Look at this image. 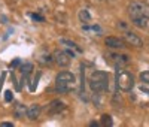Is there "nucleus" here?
I'll return each mask as SVG.
<instances>
[{
  "label": "nucleus",
  "mask_w": 149,
  "mask_h": 127,
  "mask_svg": "<svg viewBox=\"0 0 149 127\" xmlns=\"http://www.w3.org/2000/svg\"><path fill=\"white\" fill-rule=\"evenodd\" d=\"M64 108H66V105H64L61 100H52L51 103H49L48 112L51 114V115H54V114H60V112L63 111Z\"/></svg>",
  "instance_id": "9d476101"
},
{
  "label": "nucleus",
  "mask_w": 149,
  "mask_h": 127,
  "mask_svg": "<svg viewBox=\"0 0 149 127\" xmlns=\"http://www.w3.org/2000/svg\"><path fill=\"white\" fill-rule=\"evenodd\" d=\"M26 112H27V106H24V105L18 103V105L15 106V109H14V115H15V118L21 120V118H24Z\"/></svg>",
  "instance_id": "9b49d317"
},
{
  "label": "nucleus",
  "mask_w": 149,
  "mask_h": 127,
  "mask_svg": "<svg viewBox=\"0 0 149 127\" xmlns=\"http://www.w3.org/2000/svg\"><path fill=\"white\" fill-rule=\"evenodd\" d=\"M142 79H143V81H142V84H140V90L149 93V81H146L145 78H142Z\"/></svg>",
  "instance_id": "6ab92c4d"
},
{
  "label": "nucleus",
  "mask_w": 149,
  "mask_h": 127,
  "mask_svg": "<svg viewBox=\"0 0 149 127\" xmlns=\"http://www.w3.org/2000/svg\"><path fill=\"white\" fill-rule=\"evenodd\" d=\"M106 60H109L112 65H115V67H122L130 63V57L125 54H118V53H107Z\"/></svg>",
  "instance_id": "423d86ee"
},
{
  "label": "nucleus",
  "mask_w": 149,
  "mask_h": 127,
  "mask_svg": "<svg viewBox=\"0 0 149 127\" xmlns=\"http://www.w3.org/2000/svg\"><path fill=\"white\" fill-rule=\"evenodd\" d=\"M100 123H102V126H104V127H110L112 124H113V121H112V117L110 115H107V114H103L102 115V118H100Z\"/></svg>",
  "instance_id": "a211bd4d"
},
{
  "label": "nucleus",
  "mask_w": 149,
  "mask_h": 127,
  "mask_svg": "<svg viewBox=\"0 0 149 127\" xmlns=\"http://www.w3.org/2000/svg\"><path fill=\"white\" fill-rule=\"evenodd\" d=\"M78 17H79V21H81L82 24H88V22L91 21V15H90V12L86 11V9H81L79 14H78Z\"/></svg>",
  "instance_id": "ddd939ff"
},
{
  "label": "nucleus",
  "mask_w": 149,
  "mask_h": 127,
  "mask_svg": "<svg viewBox=\"0 0 149 127\" xmlns=\"http://www.w3.org/2000/svg\"><path fill=\"white\" fill-rule=\"evenodd\" d=\"M0 126H2V127H14V124H12V123H2Z\"/></svg>",
  "instance_id": "b1692460"
},
{
  "label": "nucleus",
  "mask_w": 149,
  "mask_h": 127,
  "mask_svg": "<svg viewBox=\"0 0 149 127\" xmlns=\"http://www.w3.org/2000/svg\"><path fill=\"white\" fill-rule=\"evenodd\" d=\"M122 39H124V42H125L127 45H130V46H134V48H142L143 46V39L139 36V34H136V33H133V32H124V34H122Z\"/></svg>",
  "instance_id": "0eeeda50"
},
{
  "label": "nucleus",
  "mask_w": 149,
  "mask_h": 127,
  "mask_svg": "<svg viewBox=\"0 0 149 127\" xmlns=\"http://www.w3.org/2000/svg\"><path fill=\"white\" fill-rule=\"evenodd\" d=\"M18 65H19V60H18V58H17V60H14V61L10 63V66H12V67H15V66H18Z\"/></svg>",
  "instance_id": "5701e85b"
},
{
  "label": "nucleus",
  "mask_w": 149,
  "mask_h": 127,
  "mask_svg": "<svg viewBox=\"0 0 149 127\" xmlns=\"http://www.w3.org/2000/svg\"><path fill=\"white\" fill-rule=\"evenodd\" d=\"M119 27L125 30V29H127V22H124V21H119Z\"/></svg>",
  "instance_id": "4be33fe9"
},
{
  "label": "nucleus",
  "mask_w": 149,
  "mask_h": 127,
  "mask_svg": "<svg viewBox=\"0 0 149 127\" xmlns=\"http://www.w3.org/2000/svg\"><path fill=\"white\" fill-rule=\"evenodd\" d=\"M40 112H42V106H40V105H37V103H33V105L27 106L26 117H27L30 121H34V120H37V118H39Z\"/></svg>",
  "instance_id": "1a4fd4ad"
},
{
  "label": "nucleus",
  "mask_w": 149,
  "mask_h": 127,
  "mask_svg": "<svg viewBox=\"0 0 149 127\" xmlns=\"http://www.w3.org/2000/svg\"><path fill=\"white\" fill-rule=\"evenodd\" d=\"M52 57H54V61L57 63L60 67H67V66L70 65L72 58H73V57L69 54V51H64V49H57V51H54Z\"/></svg>",
  "instance_id": "39448f33"
},
{
  "label": "nucleus",
  "mask_w": 149,
  "mask_h": 127,
  "mask_svg": "<svg viewBox=\"0 0 149 127\" xmlns=\"http://www.w3.org/2000/svg\"><path fill=\"white\" fill-rule=\"evenodd\" d=\"M54 61V57L52 55H49V54H43L40 58H39V63L43 66H48V65H51V63Z\"/></svg>",
  "instance_id": "f3484780"
},
{
  "label": "nucleus",
  "mask_w": 149,
  "mask_h": 127,
  "mask_svg": "<svg viewBox=\"0 0 149 127\" xmlns=\"http://www.w3.org/2000/svg\"><path fill=\"white\" fill-rule=\"evenodd\" d=\"M76 84V78L72 72L63 70L55 76V91L58 93H69Z\"/></svg>",
  "instance_id": "7ed1b4c3"
},
{
  "label": "nucleus",
  "mask_w": 149,
  "mask_h": 127,
  "mask_svg": "<svg viewBox=\"0 0 149 127\" xmlns=\"http://www.w3.org/2000/svg\"><path fill=\"white\" fill-rule=\"evenodd\" d=\"M33 70V65L31 63H26V65L21 66V73H22V78H27V76L31 73Z\"/></svg>",
  "instance_id": "2eb2a0df"
},
{
  "label": "nucleus",
  "mask_w": 149,
  "mask_h": 127,
  "mask_svg": "<svg viewBox=\"0 0 149 127\" xmlns=\"http://www.w3.org/2000/svg\"><path fill=\"white\" fill-rule=\"evenodd\" d=\"M115 84H116V88L121 91H131L134 87V75L122 67H116Z\"/></svg>",
  "instance_id": "f03ea898"
},
{
  "label": "nucleus",
  "mask_w": 149,
  "mask_h": 127,
  "mask_svg": "<svg viewBox=\"0 0 149 127\" xmlns=\"http://www.w3.org/2000/svg\"><path fill=\"white\" fill-rule=\"evenodd\" d=\"M104 44H106V46L107 48H110V49H124L127 46V44L124 42V39H119V37H113V36H109V37H106L104 39Z\"/></svg>",
  "instance_id": "6e6552de"
},
{
  "label": "nucleus",
  "mask_w": 149,
  "mask_h": 127,
  "mask_svg": "<svg viewBox=\"0 0 149 127\" xmlns=\"http://www.w3.org/2000/svg\"><path fill=\"white\" fill-rule=\"evenodd\" d=\"M82 30L84 32H88V33H102V27L98 24H91V25L84 24L82 25Z\"/></svg>",
  "instance_id": "f8f14e48"
},
{
  "label": "nucleus",
  "mask_w": 149,
  "mask_h": 127,
  "mask_svg": "<svg viewBox=\"0 0 149 127\" xmlns=\"http://www.w3.org/2000/svg\"><path fill=\"white\" fill-rule=\"evenodd\" d=\"M90 126H91V127H97V126H98V123H95V121H93V123H90Z\"/></svg>",
  "instance_id": "393cba45"
},
{
  "label": "nucleus",
  "mask_w": 149,
  "mask_h": 127,
  "mask_svg": "<svg viewBox=\"0 0 149 127\" xmlns=\"http://www.w3.org/2000/svg\"><path fill=\"white\" fill-rule=\"evenodd\" d=\"M60 42L63 44V45H66L67 48H72V49H76L78 53H81V51H82V49L79 48V45H78V44H74V42H72V41H67V39H61Z\"/></svg>",
  "instance_id": "dca6fc26"
},
{
  "label": "nucleus",
  "mask_w": 149,
  "mask_h": 127,
  "mask_svg": "<svg viewBox=\"0 0 149 127\" xmlns=\"http://www.w3.org/2000/svg\"><path fill=\"white\" fill-rule=\"evenodd\" d=\"M88 85L93 93H103L109 87V75L103 70H93L88 76Z\"/></svg>",
  "instance_id": "f257e3e1"
},
{
  "label": "nucleus",
  "mask_w": 149,
  "mask_h": 127,
  "mask_svg": "<svg viewBox=\"0 0 149 127\" xmlns=\"http://www.w3.org/2000/svg\"><path fill=\"white\" fill-rule=\"evenodd\" d=\"M130 18H148L149 20V5L143 2H131L128 5Z\"/></svg>",
  "instance_id": "20e7f679"
},
{
  "label": "nucleus",
  "mask_w": 149,
  "mask_h": 127,
  "mask_svg": "<svg viewBox=\"0 0 149 127\" xmlns=\"http://www.w3.org/2000/svg\"><path fill=\"white\" fill-rule=\"evenodd\" d=\"M12 99H14V94H12V91H10V90L5 91V100H6V102H12Z\"/></svg>",
  "instance_id": "aec40b11"
},
{
  "label": "nucleus",
  "mask_w": 149,
  "mask_h": 127,
  "mask_svg": "<svg viewBox=\"0 0 149 127\" xmlns=\"http://www.w3.org/2000/svg\"><path fill=\"white\" fill-rule=\"evenodd\" d=\"M31 18H33V20H36V21H45V18H43V17L37 15V14H31Z\"/></svg>",
  "instance_id": "412c9836"
},
{
  "label": "nucleus",
  "mask_w": 149,
  "mask_h": 127,
  "mask_svg": "<svg viewBox=\"0 0 149 127\" xmlns=\"http://www.w3.org/2000/svg\"><path fill=\"white\" fill-rule=\"evenodd\" d=\"M131 22H133L137 29H146V27H148V18H133Z\"/></svg>",
  "instance_id": "4468645a"
}]
</instances>
